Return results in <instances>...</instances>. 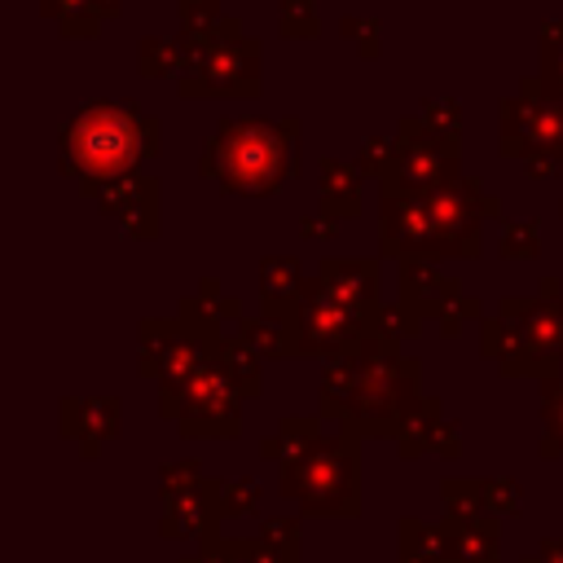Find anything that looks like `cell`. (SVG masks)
I'll return each mask as SVG.
<instances>
[{
    "label": "cell",
    "instance_id": "obj_7",
    "mask_svg": "<svg viewBox=\"0 0 563 563\" xmlns=\"http://www.w3.org/2000/svg\"><path fill=\"white\" fill-rule=\"evenodd\" d=\"M501 141L497 150L506 158H519L532 180L550 176L554 163H563V101L545 92L537 75L519 79V92L501 101Z\"/></svg>",
    "mask_w": 563,
    "mask_h": 563
},
{
    "label": "cell",
    "instance_id": "obj_35",
    "mask_svg": "<svg viewBox=\"0 0 563 563\" xmlns=\"http://www.w3.org/2000/svg\"><path fill=\"white\" fill-rule=\"evenodd\" d=\"M537 220H510L506 229H501V242H497V255L501 260H537Z\"/></svg>",
    "mask_w": 563,
    "mask_h": 563
},
{
    "label": "cell",
    "instance_id": "obj_23",
    "mask_svg": "<svg viewBox=\"0 0 563 563\" xmlns=\"http://www.w3.org/2000/svg\"><path fill=\"white\" fill-rule=\"evenodd\" d=\"M321 435H325V431H321V418H282V427L260 440V457L286 466V462L303 457Z\"/></svg>",
    "mask_w": 563,
    "mask_h": 563
},
{
    "label": "cell",
    "instance_id": "obj_19",
    "mask_svg": "<svg viewBox=\"0 0 563 563\" xmlns=\"http://www.w3.org/2000/svg\"><path fill=\"white\" fill-rule=\"evenodd\" d=\"M123 9V0H40V13L57 22L62 35L70 40H88L101 31L106 18H114Z\"/></svg>",
    "mask_w": 563,
    "mask_h": 563
},
{
    "label": "cell",
    "instance_id": "obj_36",
    "mask_svg": "<svg viewBox=\"0 0 563 563\" xmlns=\"http://www.w3.org/2000/svg\"><path fill=\"white\" fill-rule=\"evenodd\" d=\"M198 479H202V462L198 457H180V462H163L158 466V493H163V501L176 497V493H185V488H194Z\"/></svg>",
    "mask_w": 563,
    "mask_h": 563
},
{
    "label": "cell",
    "instance_id": "obj_21",
    "mask_svg": "<svg viewBox=\"0 0 563 563\" xmlns=\"http://www.w3.org/2000/svg\"><path fill=\"white\" fill-rule=\"evenodd\" d=\"M216 365L229 374V383L238 387V396L242 400H255L260 391H264V374H260V352L242 339V334H224L220 343H216Z\"/></svg>",
    "mask_w": 563,
    "mask_h": 563
},
{
    "label": "cell",
    "instance_id": "obj_41",
    "mask_svg": "<svg viewBox=\"0 0 563 563\" xmlns=\"http://www.w3.org/2000/svg\"><path fill=\"white\" fill-rule=\"evenodd\" d=\"M431 453H440V457H457V453H462V427H457L453 418H444V422H440Z\"/></svg>",
    "mask_w": 563,
    "mask_h": 563
},
{
    "label": "cell",
    "instance_id": "obj_12",
    "mask_svg": "<svg viewBox=\"0 0 563 563\" xmlns=\"http://www.w3.org/2000/svg\"><path fill=\"white\" fill-rule=\"evenodd\" d=\"M220 519H224V479L202 475L194 488L176 493L163 501L158 515V537L167 541H211L220 537Z\"/></svg>",
    "mask_w": 563,
    "mask_h": 563
},
{
    "label": "cell",
    "instance_id": "obj_33",
    "mask_svg": "<svg viewBox=\"0 0 563 563\" xmlns=\"http://www.w3.org/2000/svg\"><path fill=\"white\" fill-rule=\"evenodd\" d=\"M339 31H343L347 44H356L361 57H378V53H383V22H378V18L343 13V18H339Z\"/></svg>",
    "mask_w": 563,
    "mask_h": 563
},
{
    "label": "cell",
    "instance_id": "obj_27",
    "mask_svg": "<svg viewBox=\"0 0 563 563\" xmlns=\"http://www.w3.org/2000/svg\"><path fill=\"white\" fill-rule=\"evenodd\" d=\"M440 501H444V519H453V523H471V519H484L488 515V506H484V479L444 475L440 479Z\"/></svg>",
    "mask_w": 563,
    "mask_h": 563
},
{
    "label": "cell",
    "instance_id": "obj_8",
    "mask_svg": "<svg viewBox=\"0 0 563 563\" xmlns=\"http://www.w3.org/2000/svg\"><path fill=\"white\" fill-rule=\"evenodd\" d=\"M158 413L172 418L189 440H229L242 427V396L211 356L185 383H158Z\"/></svg>",
    "mask_w": 563,
    "mask_h": 563
},
{
    "label": "cell",
    "instance_id": "obj_29",
    "mask_svg": "<svg viewBox=\"0 0 563 563\" xmlns=\"http://www.w3.org/2000/svg\"><path fill=\"white\" fill-rule=\"evenodd\" d=\"M537 453L550 462L563 453V378H545L541 383V444Z\"/></svg>",
    "mask_w": 563,
    "mask_h": 563
},
{
    "label": "cell",
    "instance_id": "obj_38",
    "mask_svg": "<svg viewBox=\"0 0 563 563\" xmlns=\"http://www.w3.org/2000/svg\"><path fill=\"white\" fill-rule=\"evenodd\" d=\"M260 510V484L255 479H224V519L255 515Z\"/></svg>",
    "mask_w": 563,
    "mask_h": 563
},
{
    "label": "cell",
    "instance_id": "obj_28",
    "mask_svg": "<svg viewBox=\"0 0 563 563\" xmlns=\"http://www.w3.org/2000/svg\"><path fill=\"white\" fill-rule=\"evenodd\" d=\"M255 537L264 541V550L277 563H303V554H299L303 550V523H299V515H268Z\"/></svg>",
    "mask_w": 563,
    "mask_h": 563
},
{
    "label": "cell",
    "instance_id": "obj_25",
    "mask_svg": "<svg viewBox=\"0 0 563 563\" xmlns=\"http://www.w3.org/2000/svg\"><path fill=\"white\" fill-rule=\"evenodd\" d=\"M176 334H180V325L167 321V317L141 321V330H136V369H141V378H163V361H167V347H172Z\"/></svg>",
    "mask_w": 563,
    "mask_h": 563
},
{
    "label": "cell",
    "instance_id": "obj_18",
    "mask_svg": "<svg viewBox=\"0 0 563 563\" xmlns=\"http://www.w3.org/2000/svg\"><path fill=\"white\" fill-rule=\"evenodd\" d=\"M396 563H457L444 519L440 523H422V519L405 515L396 523Z\"/></svg>",
    "mask_w": 563,
    "mask_h": 563
},
{
    "label": "cell",
    "instance_id": "obj_31",
    "mask_svg": "<svg viewBox=\"0 0 563 563\" xmlns=\"http://www.w3.org/2000/svg\"><path fill=\"white\" fill-rule=\"evenodd\" d=\"M418 119H422L435 136L462 145V101H457V97H427V101L418 106Z\"/></svg>",
    "mask_w": 563,
    "mask_h": 563
},
{
    "label": "cell",
    "instance_id": "obj_10",
    "mask_svg": "<svg viewBox=\"0 0 563 563\" xmlns=\"http://www.w3.org/2000/svg\"><path fill=\"white\" fill-rule=\"evenodd\" d=\"M383 321H387V308L383 312H356L352 303L330 295L321 282H303V290H299V356L339 361Z\"/></svg>",
    "mask_w": 563,
    "mask_h": 563
},
{
    "label": "cell",
    "instance_id": "obj_30",
    "mask_svg": "<svg viewBox=\"0 0 563 563\" xmlns=\"http://www.w3.org/2000/svg\"><path fill=\"white\" fill-rule=\"evenodd\" d=\"M537 79L545 84L550 97L563 101V18L541 22V70H537Z\"/></svg>",
    "mask_w": 563,
    "mask_h": 563
},
{
    "label": "cell",
    "instance_id": "obj_44",
    "mask_svg": "<svg viewBox=\"0 0 563 563\" xmlns=\"http://www.w3.org/2000/svg\"><path fill=\"white\" fill-rule=\"evenodd\" d=\"M541 563H563V537H541Z\"/></svg>",
    "mask_w": 563,
    "mask_h": 563
},
{
    "label": "cell",
    "instance_id": "obj_6",
    "mask_svg": "<svg viewBox=\"0 0 563 563\" xmlns=\"http://www.w3.org/2000/svg\"><path fill=\"white\" fill-rule=\"evenodd\" d=\"M185 44L189 62L176 79L185 97H260V40L242 35L238 18H224L211 35Z\"/></svg>",
    "mask_w": 563,
    "mask_h": 563
},
{
    "label": "cell",
    "instance_id": "obj_15",
    "mask_svg": "<svg viewBox=\"0 0 563 563\" xmlns=\"http://www.w3.org/2000/svg\"><path fill=\"white\" fill-rule=\"evenodd\" d=\"M317 282L339 295L343 303H352L356 312H383L378 303V260H361V255H325L317 264Z\"/></svg>",
    "mask_w": 563,
    "mask_h": 563
},
{
    "label": "cell",
    "instance_id": "obj_45",
    "mask_svg": "<svg viewBox=\"0 0 563 563\" xmlns=\"http://www.w3.org/2000/svg\"><path fill=\"white\" fill-rule=\"evenodd\" d=\"M519 563H541V554H523V559H519Z\"/></svg>",
    "mask_w": 563,
    "mask_h": 563
},
{
    "label": "cell",
    "instance_id": "obj_32",
    "mask_svg": "<svg viewBox=\"0 0 563 563\" xmlns=\"http://www.w3.org/2000/svg\"><path fill=\"white\" fill-rule=\"evenodd\" d=\"M277 31L290 40H312L321 31V13L312 0H277Z\"/></svg>",
    "mask_w": 563,
    "mask_h": 563
},
{
    "label": "cell",
    "instance_id": "obj_40",
    "mask_svg": "<svg viewBox=\"0 0 563 563\" xmlns=\"http://www.w3.org/2000/svg\"><path fill=\"white\" fill-rule=\"evenodd\" d=\"M479 312H484V303H479L475 295H462V299L440 317V334H444V339L462 334V321H466V317H479Z\"/></svg>",
    "mask_w": 563,
    "mask_h": 563
},
{
    "label": "cell",
    "instance_id": "obj_2",
    "mask_svg": "<svg viewBox=\"0 0 563 563\" xmlns=\"http://www.w3.org/2000/svg\"><path fill=\"white\" fill-rule=\"evenodd\" d=\"M158 141H163L158 119L136 110L132 101H88L79 114L62 123L57 163L66 176H75L79 194L97 198L101 185L132 176L141 158H154Z\"/></svg>",
    "mask_w": 563,
    "mask_h": 563
},
{
    "label": "cell",
    "instance_id": "obj_37",
    "mask_svg": "<svg viewBox=\"0 0 563 563\" xmlns=\"http://www.w3.org/2000/svg\"><path fill=\"white\" fill-rule=\"evenodd\" d=\"M519 501H523V493H519V484L515 479H501V475H493V479H484V506H488V515H519Z\"/></svg>",
    "mask_w": 563,
    "mask_h": 563
},
{
    "label": "cell",
    "instance_id": "obj_9",
    "mask_svg": "<svg viewBox=\"0 0 563 563\" xmlns=\"http://www.w3.org/2000/svg\"><path fill=\"white\" fill-rule=\"evenodd\" d=\"M457 176H462V145L435 136L418 114H405L396 123V150L378 180V194L383 198L431 194V189L453 185Z\"/></svg>",
    "mask_w": 563,
    "mask_h": 563
},
{
    "label": "cell",
    "instance_id": "obj_4",
    "mask_svg": "<svg viewBox=\"0 0 563 563\" xmlns=\"http://www.w3.org/2000/svg\"><path fill=\"white\" fill-rule=\"evenodd\" d=\"M479 352L506 378H554L563 361V290L541 277L537 295H506L493 317H479Z\"/></svg>",
    "mask_w": 563,
    "mask_h": 563
},
{
    "label": "cell",
    "instance_id": "obj_22",
    "mask_svg": "<svg viewBox=\"0 0 563 563\" xmlns=\"http://www.w3.org/2000/svg\"><path fill=\"white\" fill-rule=\"evenodd\" d=\"M440 422H444V400H440V396H422V400L409 409V418L400 422V431L391 435V440H396V453H400L405 462L431 453Z\"/></svg>",
    "mask_w": 563,
    "mask_h": 563
},
{
    "label": "cell",
    "instance_id": "obj_34",
    "mask_svg": "<svg viewBox=\"0 0 563 563\" xmlns=\"http://www.w3.org/2000/svg\"><path fill=\"white\" fill-rule=\"evenodd\" d=\"M229 13H220V0H180V35L202 40L211 35Z\"/></svg>",
    "mask_w": 563,
    "mask_h": 563
},
{
    "label": "cell",
    "instance_id": "obj_1",
    "mask_svg": "<svg viewBox=\"0 0 563 563\" xmlns=\"http://www.w3.org/2000/svg\"><path fill=\"white\" fill-rule=\"evenodd\" d=\"M422 400V365L400 352V330L387 312L347 356L325 361L317 418L365 435H396L409 409Z\"/></svg>",
    "mask_w": 563,
    "mask_h": 563
},
{
    "label": "cell",
    "instance_id": "obj_3",
    "mask_svg": "<svg viewBox=\"0 0 563 563\" xmlns=\"http://www.w3.org/2000/svg\"><path fill=\"white\" fill-rule=\"evenodd\" d=\"M299 167V119H220L198 172L224 194L264 198Z\"/></svg>",
    "mask_w": 563,
    "mask_h": 563
},
{
    "label": "cell",
    "instance_id": "obj_11",
    "mask_svg": "<svg viewBox=\"0 0 563 563\" xmlns=\"http://www.w3.org/2000/svg\"><path fill=\"white\" fill-rule=\"evenodd\" d=\"M462 282L435 264H400V299L391 308V321L400 330V339L422 330V317H444L457 299H462Z\"/></svg>",
    "mask_w": 563,
    "mask_h": 563
},
{
    "label": "cell",
    "instance_id": "obj_24",
    "mask_svg": "<svg viewBox=\"0 0 563 563\" xmlns=\"http://www.w3.org/2000/svg\"><path fill=\"white\" fill-rule=\"evenodd\" d=\"M238 334L260 352V356H299V330L273 321V317H242L238 321Z\"/></svg>",
    "mask_w": 563,
    "mask_h": 563
},
{
    "label": "cell",
    "instance_id": "obj_46",
    "mask_svg": "<svg viewBox=\"0 0 563 563\" xmlns=\"http://www.w3.org/2000/svg\"><path fill=\"white\" fill-rule=\"evenodd\" d=\"M559 211H563V202H559Z\"/></svg>",
    "mask_w": 563,
    "mask_h": 563
},
{
    "label": "cell",
    "instance_id": "obj_5",
    "mask_svg": "<svg viewBox=\"0 0 563 563\" xmlns=\"http://www.w3.org/2000/svg\"><path fill=\"white\" fill-rule=\"evenodd\" d=\"M277 493L308 519H356L361 515V435L339 427L321 435L303 457L277 471Z\"/></svg>",
    "mask_w": 563,
    "mask_h": 563
},
{
    "label": "cell",
    "instance_id": "obj_39",
    "mask_svg": "<svg viewBox=\"0 0 563 563\" xmlns=\"http://www.w3.org/2000/svg\"><path fill=\"white\" fill-rule=\"evenodd\" d=\"M391 150H396V136H369V141L361 145V154H356V167H361L365 176L383 180V172H387V163H391Z\"/></svg>",
    "mask_w": 563,
    "mask_h": 563
},
{
    "label": "cell",
    "instance_id": "obj_42",
    "mask_svg": "<svg viewBox=\"0 0 563 563\" xmlns=\"http://www.w3.org/2000/svg\"><path fill=\"white\" fill-rule=\"evenodd\" d=\"M180 563H233V559H229L224 537H211V541H202L194 554H180Z\"/></svg>",
    "mask_w": 563,
    "mask_h": 563
},
{
    "label": "cell",
    "instance_id": "obj_17",
    "mask_svg": "<svg viewBox=\"0 0 563 563\" xmlns=\"http://www.w3.org/2000/svg\"><path fill=\"white\" fill-rule=\"evenodd\" d=\"M361 167L356 158H321L317 163V194H321V211L334 220H347L361 211Z\"/></svg>",
    "mask_w": 563,
    "mask_h": 563
},
{
    "label": "cell",
    "instance_id": "obj_43",
    "mask_svg": "<svg viewBox=\"0 0 563 563\" xmlns=\"http://www.w3.org/2000/svg\"><path fill=\"white\" fill-rule=\"evenodd\" d=\"M299 233H303V238H334V233H339V220L325 216V211H317V216L299 220Z\"/></svg>",
    "mask_w": 563,
    "mask_h": 563
},
{
    "label": "cell",
    "instance_id": "obj_20",
    "mask_svg": "<svg viewBox=\"0 0 563 563\" xmlns=\"http://www.w3.org/2000/svg\"><path fill=\"white\" fill-rule=\"evenodd\" d=\"M444 528H449V545H453L457 563H501V523H497V515H484V519H471V523L444 519Z\"/></svg>",
    "mask_w": 563,
    "mask_h": 563
},
{
    "label": "cell",
    "instance_id": "obj_13",
    "mask_svg": "<svg viewBox=\"0 0 563 563\" xmlns=\"http://www.w3.org/2000/svg\"><path fill=\"white\" fill-rule=\"evenodd\" d=\"M97 202H101V216L114 220L128 238H158V180L154 176H119L110 185L97 189Z\"/></svg>",
    "mask_w": 563,
    "mask_h": 563
},
{
    "label": "cell",
    "instance_id": "obj_14",
    "mask_svg": "<svg viewBox=\"0 0 563 563\" xmlns=\"http://www.w3.org/2000/svg\"><path fill=\"white\" fill-rule=\"evenodd\" d=\"M119 396H62V435L79 444V457H97L106 440L119 435Z\"/></svg>",
    "mask_w": 563,
    "mask_h": 563
},
{
    "label": "cell",
    "instance_id": "obj_16",
    "mask_svg": "<svg viewBox=\"0 0 563 563\" xmlns=\"http://www.w3.org/2000/svg\"><path fill=\"white\" fill-rule=\"evenodd\" d=\"M303 268L295 255H264L260 260V308L264 317L299 330V290H303Z\"/></svg>",
    "mask_w": 563,
    "mask_h": 563
},
{
    "label": "cell",
    "instance_id": "obj_26",
    "mask_svg": "<svg viewBox=\"0 0 563 563\" xmlns=\"http://www.w3.org/2000/svg\"><path fill=\"white\" fill-rule=\"evenodd\" d=\"M185 62H189V44H185L180 35H176V40L150 35V40L136 44V66H141V75H150V79H163V75H176V79H180Z\"/></svg>",
    "mask_w": 563,
    "mask_h": 563
}]
</instances>
